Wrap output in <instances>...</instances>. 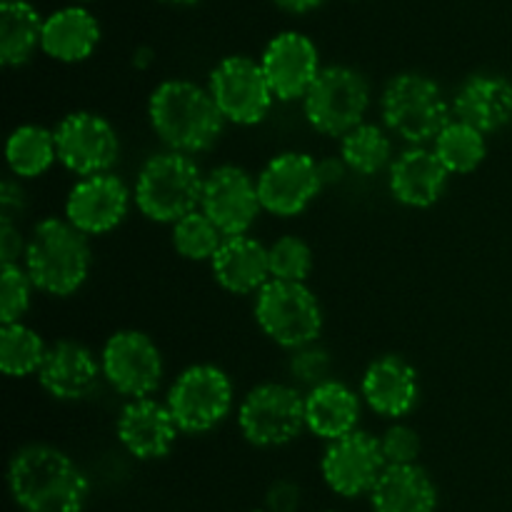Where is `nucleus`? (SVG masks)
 Returning <instances> with one entry per match:
<instances>
[{"instance_id":"34","label":"nucleus","mask_w":512,"mask_h":512,"mask_svg":"<svg viewBox=\"0 0 512 512\" xmlns=\"http://www.w3.org/2000/svg\"><path fill=\"white\" fill-rule=\"evenodd\" d=\"M35 283L23 263L3 265L0 270V323H23L33 303Z\"/></svg>"},{"instance_id":"22","label":"nucleus","mask_w":512,"mask_h":512,"mask_svg":"<svg viewBox=\"0 0 512 512\" xmlns=\"http://www.w3.org/2000/svg\"><path fill=\"white\" fill-rule=\"evenodd\" d=\"M450 103L453 118L485 135L498 133L512 123V80L500 73H473L458 85Z\"/></svg>"},{"instance_id":"2","label":"nucleus","mask_w":512,"mask_h":512,"mask_svg":"<svg viewBox=\"0 0 512 512\" xmlns=\"http://www.w3.org/2000/svg\"><path fill=\"white\" fill-rule=\"evenodd\" d=\"M148 120L165 148L188 155L213 148L228 123L208 85L185 78L155 85L148 98Z\"/></svg>"},{"instance_id":"8","label":"nucleus","mask_w":512,"mask_h":512,"mask_svg":"<svg viewBox=\"0 0 512 512\" xmlns=\"http://www.w3.org/2000/svg\"><path fill=\"white\" fill-rule=\"evenodd\" d=\"M170 413L183 435H205L225 423L235 405L230 375L213 363L185 368L165 395Z\"/></svg>"},{"instance_id":"23","label":"nucleus","mask_w":512,"mask_h":512,"mask_svg":"<svg viewBox=\"0 0 512 512\" xmlns=\"http://www.w3.org/2000/svg\"><path fill=\"white\" fill-rule=\"evenodd\" d=\"M210 270L215 283L233 295H255L273 280L268 245L250 233L228 235L210 260Z\"/></svg>"},{"instance_id":"41","label":"nucleus","mask_w":512,"mask_h":512,"mask_svg":"<svg viewBox=\"0 0 512 512\" xmlns=\"http://www.w3.org/2000/svg\"><path fill=\"white\" fill-rule=\"evenodd\" d=\"M325 0H275V5H278L280 10H285V13H293V15H305L310 13V10L320 8Z\"/></svg>"},{"instance_id":"39","label":"nucleus","mask_w":512,"mask_h":512,"mask_svg":"<svg viewBox=\"0 0 512 512\" xmlns=\"http://www.w3.org/2000/svg\"><path fill=\"white\" fill-rule=\"evenodd\" d=\"M25 210V188L20 178L10 175L0 185V218L15 220Z\"/></svg>"},{"instance_id":"6","label":"nucleus","mask_w":512,"mask_h":512,"mask_svg":"<svg viewBox=\"0 0 512 512\" xmlns=\"http://www.w3.org/2000/svg\"><path fill=\"white\" fill-rule=\"evenodd\" d=\"M253 315L265 338L285 350L315 343L325 323L320 300L308 285L275 278L255 293Z\"/></svg>"},{"instance_id":"14","label":"nucleus","mask_w":512,"mask_h":512,"mask_svg":"<svg viewBox=\"0 0 512 512\" xmlns=\"http://www.w3.org/2000/svg\"><path fill=\"white\" fill-rule=\"evenodd\" d=\"M388 468L380 438L368 430H353L338 440H330L320 455V475L330 493L355 500L370 495L373 485Z\"/></svg>"},{"instance_id":"28","label":"nucleus","mask_w":512,"mask_h":512,"mask_svg":"<svg viewBox=\"0 0 512 512\" xmlns=\"http://www.w3.org/2000/svg\"><path fill=\"white\" fill-rule=\"evenodd\" d=\"M5 163L15 178H40L58 163L55 133L35 123L18 125L5 140Z\"/></svg>"},{"instance_id":"7","label":"nucleus","mask_w":512,"mask_h":512,"mask_svg":"<svg viewBox=\"0 0 512 512\" xmlns=\"http://www.w3.org/2000/svg\"><path fill=\"white\" fill-rule=\"evenodd\" d=\"M238 428L245 443L260 450L285 448L303 435L305 395L298 385L260 383L245 393L238 408Z\"/></svg>"},{"instance_id":"13","label":"nucleus","mask_w":512,"mask_h":512,"mask_svg":"<svg viewBox=\"0 0 512 512\" xmlns=\"http://www.w3.org/2000/svg\"><path fill=\"white\" fill-rule=\"evenodd\" d=\"M255 178L263 213L275 218H295L305 213L325 188L318 160L300 150L273 155Z\"/></svg>"},{"instance_id":"5","label":"nucleus","mask_w":512,"mask_h":512,"mask_svg":"<svg viewBox=\"0 0 512 512\" xmlns=\"http://www.w3.org/2000/svg\"><path fill=\"white\" fill-rule=\"evenodd\" d=\"M380 115L390 135L408 145H430L453 120L438 80L423 73H400L385 83L380 95Z\"/></svg>"},{"instance_id":"36","label":"nucleus","mask_w":512,"mask_h":512,"mask_svg":"<svg viewBox=\"0 0 512 512\" xmlns=\"http://www.w3.org/2000/svg\"><path fill=\"white\" fill-rule=\"evenodd\" d=\"M380 448H383L385 463L388 465H413L420 460L423 440L413 425L395 420L383 435H380Z\"/></svg>"},{"instance_id":"25","label":"nucleus","mask_w":512,"mask_h":512,"mask_svg":"<svg viewBox=\"0 0 512 512\" xmlns=\"http://www.w3.org/2000/svg\"><path fill=\"white\" fill-rule=\"evenodd\" d=\"M368 500L373 512H435L438 485L423 465H388Z\"/></svg>"},{"instance_id":"40","label":"nucleus","mask_w":512,"mask_h":512,"mask_svg":"<svg viewBox=\"0 0 512 512\" xmlns=\"http://www.w3.org/2000/svg\"><path fill=\"white\" fill-rule=\"evenodd\" d=\"M318 165H320V178H323L325 188H328V185L343 183L345 173H350L348 165L343 163V158H340V155H338V158H323V160H318Z\"/></svg>"},{"instance_id":"30","label":"nucleus","mask_w":512,"mask_h":512,"mask_svg":"<svg viewBox=\"0 0 512 512\" xmlns=\"http://www.w3.org/2000/svg\"><path fill=\"white\" fill-rule=\"evenodd\" d=\"M430 145L450 175L475 173L488 155V140H485L483 130L458 118L450 120Z\"/></svg>"},{"instance_id":"1","label":"nucleus","mask_w":512,"mask_h":512,"mask_svg":"<svg viewBox=\"0 0 512 512\" xmlns=\"http://www.w3.org/2000/svg\"><path fill=\"white\" fill-rule=\"evenodd\" d=\"M8 490L23 512H83L90 500L85 470L50 443L15 450L8 463Z\"/></svg>"},{"instance_id":"24","label":"nucleus","mask_w":512,"mask_h":512,"mask_svg":"<svg viewBox=\"0 0 512 512\" xmlns=\"http://www.w3.org/2000/svg\"><path fill=\"white\" fill-rule=\"evenodd\" d=\"M360 413L363 398L343 380L330 378L305 393V428L325 443L358 430Z\"/></svg>"},{"instance_id":"12","label":"nucleus","mask_w":512,"mask_h":512,"mask_svg":"<svg viewBox=\"0 0 512 512\" xmlns=\"http://www.w3.org/2000/svg\"><path fill=\"white\" fill-rule=\"evenodd\" d=\"M58 163L68 173L85 175L110 173L120 158V135L105 115L93 110H75L55 125Z\"/></svg>"},{"instance_id":"17","label":"nucleus","mask_w":512,"mask_h":512,"mask_svg":"<svg viewBox=\"0 0 512 512\" xmlns=\"http://www.w3.org/2000/svg\"><path fill=\"white\" fill-rule=\"evenodd\" d=\"M260 65L268 75L275 100L280 103L303 100L323 70L318 45L300 30H283L273 35L260 55Z\"/></svg>"},{"instance_id":"33","label":"nucleus","mask_w":512,"mask_h":512,"mask_svg":"<svg viewBox=\"0 0 512 512\" xmlns=\"http://www.w3.org/2000/svg\"><path fill=\"white\" fill-rule=\"evenodd\" d=\"M270 275L275 280L305 283L313 273V250L300 235H283L268 245Z\"/></svg>"},{"instance_id":"29","label":"nucleus","mask_w":512,"mask_h":512,"mask_svg":"<svg viewBox=\"0 0 512 512\" xmlns=\"http://www.w3.org/2000/svg\"><path fill=\"white\" fill-rule=\"evenodd\" d=\"M340 158L355 175H378L393 163V140L388 128L375 123H360L340 138Z\"/></svg>"},{"instance_id":"26","label":"nucleus","mask_w":512,"mask_h":512,"mask_svg":"<svg viewBox=\"0 0 512 512\" xmlns=\"http://www.w3.org/2000/svg\"><path fill=\"white\" fill-rule=\"evenodd\" d=\"M100 43V25L83 5H68L50 13L43 23V50L50 60L73 65L83 63Z\"/></svg>"},{"instance_id":"9","label":"nucleus","mask_w":512,"mask_h":512,"mask_svg":"<svg viewBox=\"0 0 512 512\" xmlns=\"http://www.w3.org/2000/svg\"><path fill=\"white\" fill-rule=\"evenodd\" d=\"M370 83L350 65H325L303 98V113L320 135L343 138L355 125L365 123L370 110Z\"/></svg>"},{"instance_id":"38","label":"nucleus","mask_w":512,"mask_h":512,"mask_svg":"<svg viewBox=\"0 0 512 512\" xmlns=\"http://www.w3.org/2000/svg\"><path fill=\"white\" fill-rule=\"evenodd\" d=\"M25 250H28V238L23 235V230L15 225V220L0 218V263H23Z\"/></svg>"},{"instance_id":"15","label":"nucleus","mask_w":512,"mask_h":512,"mask_svg":"<svg viewBox=\"0 0 512 512\" xmlns=\"http://www.w3.org/2000/svg\"><path fill=\"white\" fill-rule=\"evenodd\" d=\"M130 203H135L133 190L110 170L75 180L65 195L63 215L85 235L98 238L120 228V223L128 218Z\"/></svg>"},{"instance_id":"20","label":"nucleus","mask_w":512,"mask_h":512,"mask_svg":"<svg viewBox=\"0 0 512 512\" xmlns=\"http://www.w3.org/2000/svg\"><path fill=\"white\" fill-rule=\"evenodd\" d=\"M35 378L53 400L78 403L98 388L103 378V365L88 345L78 340H58L48 345V353Z\"/></svg>"},{"instance_id":"3","label":"nucleus","mask_w":512,"mask_h":512,"mask_svg":"<svg viewBox=\"0 0 512 512\" xmlns=\"http://www.w3.org/2000/svg\"><path fill=\"white\" fill-rule=\"evenodd\" d=\"M35 288L50 298H70L88 280L93 268L90 235L68 218L50 215L33 225L23 260Z\"/></svg>"},{"instance_id":"43","label":"nucleus","mask_w":512,"mask_h":512,"mask_svg":"<svg viewBox=\"0 0 512 512\" xmlns=\"http://www.w3.org/2000/svg\"><path fill=\"white\" fill-rule=\"evenodd\" d=\"M160 3H168V5H195L200 0H160Z\"/></svg>"},{"instance_id":"46","label":"nucleus","mask_w":512,"mask_h":512,"mask_svg":"<svg viewBox=\"0 0 512 512\" xmlns=\"http://www.w3.org/2000/svg\"><path fill=\"white\" fill-rule=\"evenodd\" d=\"M325 512H343V510H325Z\"/></svg>"},{"instance_id":"16","label":"nucleus","mask_w":512,"mask_h":512,"mask_svg":"<svg viewBox=\"0 0 512 512\" xmlns=\"http://www.w3.org/2000/svg\"><path fill=\"white\" fill-rule=\"evenodd\" d=\"M200 210L228 235H245L263 213L258 195V178L240 165H218L205 175Z\"/></svg>"},{"instance_id":"11","label":"nucleus","mask_w":512,"mask_h":512,"mask_svg":"<svg viewBox=\"0 0 512 512\" xmlns=\"http://www.w3.org/2000/svg\"><path fill=\"white\" fill-rule=\"evenodd\" d=\"M208 90L225 120L243 128L263 123L275 103L263 65L250 55H228L220 60L210 70Z\"/></svg>"},{"instance_id":"44","label":"nucleus","mask_w":512,"mask_h":512,"mask_svg":"<svg viewBox=\"0 0 512 512\" xmlns=\"http://www.w3.org/2000/svg\"><path fill=\"white\" fill-rule=\"evenodd\" d=\"M250 512H270V510L263 505V508H255V510H250Z\"/></svg>"},{"instance_id":"4","label":"nucleus","mask_w":512,"mask_h":512,"mask_svg":"<svg viewBox=\"0 0 512 512\" xmlns=\"http://www.w3.org/2000/svg\"><path fill=\"white\" fill-rule=\"evenodd\" d=\"M205 173L193 155L180 150L155 153L140 165L133 185L135 208L148 220L173 225L183 215L200 208Z\"/></svg>"},{"instance_id":"37","label":"nucleus","mask_w":512,"mask_h":512,"mask_svg":"<svg viewBox=\"0 0 512 512\" xmlns=\"http://www.w3.org/2000/svg\"><path fill=\"white\" fill-rule=\"evenodd\" d=\"M303 505V488L295 480L280 478L265 493V508L270 512H298Z\"/></svg>"},{"instance_id":"27","label":"nucleus","mask_w":512,"mask_h":512,"mask_svg":"<svg viewBox=\"0 0 512 512\" xmlns=\"http://www.w3.org/2000/svg\"><path fill=\"white\" fill-rule=\"evenodd\" d=\"M43 23L38 10L28 0L0 3V63L20 68L30 63L43 45Z\"/></svg>"},{"instance_id":"19","label":"nucleus","mask_w":512,"mask_h":512,"mask_svg":"<svg viewBox=\"0 0 512 512\" xmlns=\"http://www.w3.org/2000/svg\"><path fill=\"white\" fill-rule=\"evenodd\" d=\"M360 398L385 420H403L420 400L418 370L403 355H380L360 378Z\"/></svg>"},{"instance_id":"42","label":"nucleus","mask_w":512,"mask_h":512,"mask_svg":"<svg viewBox=\"0 0 512 512\" xmlns=\"http://www.w3.org/2000/svg\"><path fill=\"white\" fill-rule=\"evenodd\" d=\"M145 60H153V55H150L148 50H138V53H135V65H138V68H145Z\"/></svg>"},{"instance_id":"21","label":"nucleus","mask_w":512,"mask_h":512,"mask_svg":"<svg viewBox=\"0 0 512 512\" xmlns=\"http://www.w3.org/2000/svg\"><path fill=\"white\" fill-rule=\"evenodd\" d=\"M450 173L433 148L408 145L388 168V190L405 208H430L445 195Z\"/></svg>"},{"instance_id":"35","label":"nucleus","mask_w":512,"mask_h":512,"mask_svg":"<svg viewBox=\"0 0 512 512\" xmlns=\"http://www.w3.org/2000/svg\"><path fill=\"white\" fill-rule=\"evenodd\" d=\"M288 370L290 378H293V385L310 390L333 378V355L315 340V343L293 350Z\"/></svg>"},{"instance_id":"45","label":"nucleus","mask_w":512,"mask_h":512,"mask_svg":"<svg viewBox=\"0 0 512 512\" xmlns=\"http://www.w3.org/2000/svg\"><path fill=\"white\" fill-rule=\"evenodd\" d=\"M73 3H88V0H73Z\"/></svg>"},{"instance_id":"10","label":"nucleus","mask_w":512,"mask_h":512,"mask_svg":"<svg viewBox=\"0 0 512 512\" xmlns=\"http://www.w3.org/2000/svg\"><path fill=\"white\" fill-rule=\"evenodd\" d=\"M103 380L125 400L150 398L165 378V360L158 343L143 330H118L100 350Z\"/></svg>"},{"instance_id":"31","label":"nucleus","mask_w":512,"mask_h":512,"mask_svg":"<svg viewBox=\"0 0 512 512\" xmlns=\"http://www.w3.org/2000/svg\"><path fill=\"white\" fill-rule=\"evenodd\" d=\"M48 345L38 330L25 323H8L0 330V370L8 378L38 375Z\"/></svg>"},{"instance_id":"18","label":"nucleus","mask_w":512,"mask_h":512,"mask_svg":"<svg viewBox=\"0 0 512 512\" xmlns=\"http://www.w3.org/2000/svg\"><path fill=\"white\" fill-rule=\"evenodd\" d=\"M115 435L125 453L140 463L163 460L173 453L180 428L170 413L168 403L150 398H135L123 405L115 423Z\"/></svg>"},{"instance_id":"32","label":"nucleus","mask_w":512,"mask_h":512,"mask_svg":"<svg viewBox=\"0 0 512 512\" xmlns=\"http://www.w3.org/2000/svg\"><path fill=\"white\" fill-rule=\"evenodd\" d=\"M170 240H173V248L180 258L193 260V263H210L223 245L225 233L210 220L205 210L198 208L175 220Z\"/></svg>"}]
</instances>
